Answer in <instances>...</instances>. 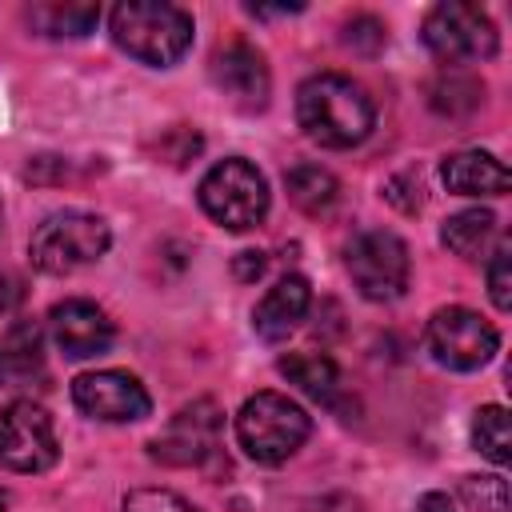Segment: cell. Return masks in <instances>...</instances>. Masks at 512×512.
Wrapping results in <instances>:
<instances>
[{
    "label": "cell",
    "mask_w": 512,
    "mask_h": 512,
    "mask_svg": "<svg viewBox=\"0 0 512 512\" xmlns=\"http://www.w3.org/2000/svg\"><path fill=\"white\" fill-rule=\"evenodd\" d=\"M296 120L308 132V140L324 148H356L368 140L376 124V104L352 76L320 72L308 76L296 92Z\"/></svg>",
    "instance_id": "1"
},
{
    "label": "cell",
    "mask_w": 512,
    "mask_h": 512,
    "mask_svg": "<svg viewBox=\"0 0 512 512\" xmlns=\"http://www.w3.org/2000/svg\"><path fill=\"white\" fill-rule=\"evenodd\" d=\"M108 28L128 56L152 68H168L192 48V16L176 4H116Z\"/></svg>",
    "instance_id": "2"
},
{
    "label": "cell",
    "mask_w": 512,
    "mask_h": 512,
    "mask_svg": "<svg viewBox=\"0 0 512 512\" xmlns=\"http://www.w3.org/2000/svg\"><path fill=\"white\" fill-rule=\"evenodd\" d=\"M312 432V416L284 392H256L236 412V440L256 464H284Z\"/></svg>",
    "instance_id": "3"
},
{
    "label": "cell",
    "mask_w": 512,
    "mask_h": 512,
    "mask_svg": "<svg viewBox=\"0 0 512 512\" xmlns=\"http://www.w3.org/2000/svg\"><path fill=\"white\" fill-rule=\"evenodd\" d=\"M112 244V232L92 212H52L36 224L28 256L48 276H68L84 264H96Z\"/></svg>",
    "instance_id": "4"
},
{
    "label": "cell",
    "mask_w": 512,
    "mask_h": 512,
    "mask_svg": "<svg viewBox=\"0 0 512 512\" xmlns=\"http://www.w3.org/2000/svg\"><path fill=\"white\" fill-rule=\"evenodd\" d=\"M200 208L232 232H248L268 216V184L244 156H228L212 164L200 180Z\"/></svg>",
    "instance_id": "5"
},
{
    "label": "cell",
    "mask_w": 512,
    "mask_h": 512,
    "mask_svg": "<svg viewBox=\"0 0 512 512\" xmlns=\"http://www.w3.org/2000/svg\"><path fill=\"white\" fill-rule=\"evenodd\" d=\"M424 44L436 60L444 64H464V60H488L496 56V24L480 4H436L424 16Z\"/></svg>",
    "instance_id": "6"
},
{
    "label": "cell",
    "mask_w": 512,
    "mask_h": 512,
    "mask_svg": "<svg viewBox=\"0 0 512 512\" xmlns=\"http://www.w3.org/2000/svg\"><path fill=\"white\" fill-rule=\"evenodd\" d=\"M344 264H348V276L352 284L360 288L364 300H396L404 296L408 288V244L396 236V232H384V228H368L360 232L348 252H344Z\"/></svg>",
    "instance_id": "7"
},
{
    "label": "cell",
    "mask_w": 512,
    "mask_h": 512,
    "mask_svg": "<svg viewBox=\"0 0 512 512\" xmlns=\"http://www.w3.org/2000/svg\"><path fill=\"white\" fill-rule=\"evenodd\" d=\"M500 348V332L472 308L464 304H448L440 312H432L428 320V352L436 364L452 368V372H476L484 368Z\"/></svg>",
    "instance_id": "8"
},
{
    "label": "cell",
    "mask_w": 512,
    "mask_h": 512,
    "mask_svg": "<svg viewBox=\"0 0 512 512\" xmlns=\"http://www.w3.org/2000/svg\"><path fill=\"white\" fill-rule=\"evenodd\" d=\"M220 428H224V416H220L216 400H192L148 444L152 460H160L168 468H200L220 452Z\"/></svg>",
    "instance_id": "9"
},
{
    "label": "cell",
    "mask_w": 512,
    "mask_h": 512,
    "mask_svg": "<svg viewBox=\"0 0 512 512\" xmlns=\"http://www.w3.org/2000/svg\"><path fill=\"white\" fill-rule=\"evenodd\" d=\"M60 456L52 416L32 400H12L0 412V468L8 472H44Z\"/></svg>",
    "instance_id": "10"
},
{
    "label": "cell",
    "mask_w": 512,
    "mask_h": 512,
    "mask_svg": "<svg viewBox=\"0 0 512 512\" xmlns=\"http://www.w3.org/2000/svg\"><path fill=\"white\" fill-rule=\"evenodd\" d=\"M72 400L84 416L104 420V424H132V420H144L152 412L148 388L132 372H120V368H100V372L76 376Z\"/></svg>",
    "instance_id": "11"
},
{
    "label": "cell",
    "mask_w": 512,
    "mask_h": 512,
    "mask_svg": "<svg viewBox=\"0 0 512 512\" xmlns=\"http://www.w3.org/2000/svg\"><path fill=\"white\" fill-rule=\"evenodd\" d=\"M48 328H52V340L64 356L72 360H88V356H100L108 352V344L116 340V324L108 320V312L92 300H64L48 312Z\"/></svg>",
    "instance_id": "12"
},
{
    "label": "cell",
    "mask_w": 512,
    "mask_h": 512,
    "mask_svg": "<svg viewBox=\"0 0 512 512\" xmlns=\"http://www.w3.org/2000/svg\"><path fill=\"white\" fill-rule=\"evenodd\" d=\"M212 80L224 96H232L240 108H264L272 92V76L264 56L248 40H232L212 56Z\"/></svg>",
    "instance_id": "13"
},
{
    "label": "cell",
    "mask_w": 512,
    "mask_h": 512,
    "mask_svg": "<svg viewBox=\"0 0 512 512\" xmlns=\"http://www.w3.org/2000/svg\"><path fill=\"white\" fill-rule=\"evenodd\" d=\"M308 304H312V288H308V280L296 276V272H292V276H280V280L264 292V300L256 304V312H252V328H256V336L268 340V344L288 340V332L304 320Z\"/></svg>",
    "instance_id": "14"
},
{
    "label": "cell",
    "mask_w": 512,
    "mask_h": 512,
    "mask_svg": "<svg viewBox=\"0 0 512 512\" xmlns=\"http://www.w3.org/2000/svg\"><path fill=\"white\" fill-rule=\"evenodd\" d=\"M448 192L456 196H504L508 192V168L492 156V152H480V148H464V152H452L440 168Z\"/></svg>",
    "instance_id": "15"
},
{
    "label": "cell",
    "mask_w": 512,
    "mask_h": 512,
    "mask_svg": "<svg viewBox=\"0 0 512 512\" xmlns=\"http://www.w3.org/2000/svg\"><path fill=\"white\" fill-rule=\"evenodd\" d=\"M276 368L300 392H308L312 400H320V404H336L340 400V368L332 364V356H324V352H292V356H280Z\"/></svg>",
    "instance_id": "16"
},
{
    "label": "cell",
    "mask_w": 512,
    "mask_h": 512,
    "mask_svg": "<svg viewBox=\"0 0 512 512\" xmlns=\"http://www.w3.org/2000/svg\"><path fill=\"white\" fill-rule=\"evenodd\" d=\"M96 20H100L96 4H60V0H52V4H32L28 8V24L40 36H56V40L60 36H68V40L88 36Z\"/></svg>",
    "instance_id": "17"
},
{
    "label": "cell",
    "mask_w": 512,
    "mask_h": 512,
    "mask_svg": "<svg viewBox=\"0 0 512 512\" xmlns=\"http://www.w3.org/2000/svg\"><path fill=\"white\" fill-rule=\"evenodd\" d=\"M492 236H496V216L488 208H464V212L448 216L440 228V240L464 260H476L492 244Z\"/></svg>",
    "instance_id": "18"
},
{
    "label": "cell",
    "mask_w": 512,
    "mask_h": 512,
    "mask_svg": "<svg viewBox=\"0 0 512 512\" xmlns=\"http://www.w3.org/2000/svg\"><path fill=\"white\" fill-rule=\"evenodd\" d=\"M284 184H288L292 204H296L300 212H308V216L328 212V208L336 204V196H340L336 176H332L328 168H320V164H296V168L284 176Z\"/></svg>",
    "instance_id": "19"
},
{
    "label": "cell",
    "mask_w": 512,
    "mask_h": 512,
    "mask_svg": "<svg viewBox=\"0 0 512 512\" xmlns=\"http://www.w3.org/2000/svg\"><path fill=\"white\" fill-rule=\"evenodd\" d=\"M472 444H476V452L480 456H488L492 464H508V444H512V436H508V412L500 408V404H484L480 412H476V420H472Z\"/></svg>",
    "instance_id": "20"
},
{
    "label": "cell",
    "mask_w": 512,
    "mask_h": 512,
    "mask_svg": "<svg viewBox=\"0 0 512 512\" xmlns=\"http://www.w3.org/2000/svg\"><path fill=\"white\" fill-rule=\"evenodd\" d=\"M484 100V88L468 76H444L436 88H432V108L436 112H448V116H464L472 112L476 104Z\"/></svg>",
    "instance_id": "21"
},
{
    "label": "cell",
    "mask_w": 512,
    "mask_h": 512,
    "mask_svg": "<svg viewBox=\"0 0 512 512\" xmlns=\"http://www.w3.org/2000/svg\"><path fill=\"white\" fill-rule=\"evenodd\" d=\"M460 496L472 512H508V484L500 476H468Z\"/></svg>",
    "instance_id": "22"
},
{
    "label": "cell",
    "mask_w": 512,
    "mask_h": 512,
    "mask_svg": "<svg viewBox=\"0 0 512 512\" xmlns=\"http://www.w3.org/2000/svg\"><path fill=\"white\" fill-rule=\"evenodd\" d=\"M124 512H200L168 488H136L124 496Z\"/></svg>",
    "instance_id": "23"
},
{
    "label": "cell",
    "mask_w": 512,
    "mask_h": 512,
    "mask_svg": "<svg viewBox=\"0 0 512 512\" xmlns=\"http://www.w3.org/2000/svg\"><path fill=\"white\" fill-rule=\"evenodd\" d=\"M488 292H492V304L500 312L512 308V248L508 244H500L488 260Z\"/></svg>",
    "instance_id": "24"
},
{
    "label": "cell",
    "mask_w": 512,
    "mask_h": 512,
    "mask_svg": "<svg viewBox=\"0 0 512 512\" xmlns=\"http://www.w3.org/2000/svg\"><path fill=\"white\" fill-rule=\"evenodd\" d=\"M384 40H388L384 24H380L376 16H368V12H360V16H352V20L344 24V44L356 48V52H376Z\"/></svg>",
    "instance_id": "25"
},
{
    "label": "cell",
    "mask_w": 512,
    "mask_h": 512,
    "mask_svg": "<svg viewBox=\"0 0 512 512\" xmlns=\"http://www.w3.org/2000/svg\"><path fill=\"white\" fill-rule=\"evenodd\" d=\"M264 252H240L236 256V264H232V272H236V280H256L260 272H264Z\"/></svg>",
    "instance_id": "26"
},
{
    "label": "cell",
    "mask_w": 512,
    "mask_h": 512,
    "mask_svg": "<svg viewBox=\"0 0 512 512\" xmlns=\"http://www.w3.org/2000/svg\"><path fill=\"white\" fill-rule=\"evenodd\" d=\"M412 512H452V500H448L444 492H424Z\"/></svg>",
    "instance_id": "27"
},
{
    "label": "cell",
    "mask_w": 512,
    "mask_h": 512,
    "mask_svg": "<svg viewBox=\"0 0 512 512\" xmlns=\"http://www.w3.org/2000/svg\"><path fill=\"white\" fill-rule=\"evenodd\" d=\"M4 508H8V496H4V492H0V512H4Z\"/></svg>",
    "instance_id": "28"
}]
</instances>
